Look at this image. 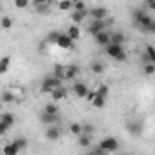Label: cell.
I'll return each mask as SVG.
<instances>
[{
	"instance_id": "1",
	"label": "cell",
	"mask_w": 155,
	"mask_h": 155,
	"mask_svg": "<svg viewBox=\"0 0 155 155\" xmlns=\"http://www.w3.org/2000/svg\"><path fill=\"white\" fill-rule=\"evenodd\" d=\"M133 20L144 33H155V20L146 11H140V9L133 11Z\"/></svg>"
},
{
	"instance_id": "2",
	"label": "cell",
	"mask_w": 155,
	"mask_h": 155,
	"mask_svg": "<svg viewBox=\"0 0 155 155\" xmlns=\"http://www.w3.org/2000/svg\"><path fill=\"white\" fill-rule=\"evenodd\" d=\"M101 151H104V153H111V151H117L119 150V140L115 139V137H106V139H102L101 142H99V146H97Z\"/></svg>"
},
{
	"instance_id": "3",
	"label": "cell",
	"mask_w": 155,
	"mask_h": 155,
	"mask_svg": "<svg viewBox=\"0 0 155 155\" xmlns=\"http://www.w3.org/2000/svg\"><path fill=\"white\" fill-rule=\"evenodd\" d=\"M57 88H62V82H60L58 79H55L53 75H48L46 79L42 81V86H40L42 93H51V91L57 90Z\"/></svg>"
},
{
	"instance_id": "4",
	"label": "cell",
	"mask_w": 155,
	"mask_h": 155,
	"mask_svg": "<svg viewBox=\"0 0 155 155\" xmlns=\"http://www.w3.org/2000/svg\"><path fill=\"white\" fill-rule=\"evenodd\" d=\"M110 24H113V18H106V20H91V24L88 26V33H91L93 37L101 31H104Z\"/></svg>"
},
{
	"instance_id": "5",
	"label": "cell",
	"mask_w": 155,
	"mask_h": 155,
	"mask_svg": "<svg viewBox=\"0 0 155 155\" xmlns=\"http://www.w3.org/2000/svg\"><path fill=\"white\" fill-rule=\"evenodd\" d=\"M104 49H106V53H108L111 58H115V60H119V62H124V60H126V51H124V48H122V46L108 44Z\"/></svg>"
},
{
	"instance_id": "6",
	"label": "cell",
	"mask_w": 155,
	"mask_h": 155,
	"mask_svg": "<svg viewBox=\"0 0 155 155\" xmlns=\"http://www.w3.org/2000/svg\"><path fill=\"white\" fill-rule=\"evenodd\" d=\"M33 6H35V11L38 15H49L51 9H53V2H51V0H35Z\"/></svg>"
},
{
	"instance_id": "7",
	"label": "cell",
	"mask_w": 155,
	"mask_h": 155,
	"mask_svg": "<svg viewBox=\"0 0 155 155\" xmlns=\"http://www.w3.org/2000/svg\"><path fill=\"white\" fill-rule=\"evenodd\" d=\"M88 15H90L93 20H106V18H108V15H110V11H108L106 8L99 6V8H93L91 11H88Z\"/></svg>"
},
{
	"instance_id": "8",
	"label": "cell",
	"mask_w": 155,
	"mask_h": 155,
	"mask_svg": "<svg viewBox=\"0 0 155 155\" xmlns=\"http://www.w3.org/2000/svg\"><path fill=\"white\" fill-rule=\"evenodd\" d=\"M73 93L79 97V99H84L86 95H88V91H90V88H88V84H84V82H75L73 84Z\"/></svg>"
},
{
	"instance_id": "9",
	"label": "cell",
	"mask_w": 155,
	"mask_h": 155,
	"mask_svg": "<svg viewBox=\"0 0 155 155\" xmlns=\"http://www.w3.org/2000/svg\"><path fill=\"white\" fill-rule=\"evenodd\" d=\"M95 44H97V46L106 48V46L110 44V31H108V29H104V31L97 33V35H95Z\"/></svg>"
},
{
	"instance_id": "10",
	"label": "cell",
	"mask_w": 155,
	"mask_h": 155,
	"mask_svg": "<svg viewBox=\"0 0 155 155\" xmlns=\"http://www.w3.org/2000/svg\"><path fill=\"white\" fill-rule=\"evenodd\" d=\"M57 46L62 48V49H73V40L66 33H60L58 35V40H57Z\"/></svg>"
},
{
	"instance_id": "11",
	"label": "cell",
	"mask_w": 155,
	"mask_h": 155,
	"mask_svg": "<svg viewBox=\"0 0 155 155\" xmlns=\"http://www.w3.org/2000/svg\"><path fill=\"white\" fill-rule=\"evenodd\" d=\"M60 135H62V131H60L58 126H48V130H46V139L48 140H58Z\"/></svg>"
},
{
	"instance_id": "12",
	"label": "cell",
	"mask_w": 155,
	"mask_h": 155,
	"mask_svg": "<svg viewBox=\"0 0 155 155\" xmlns=\"http://www.w3.org/2000/svg\"><path fill=\"white\" fill-rule=\"evenodd\" d=\"M126 42V35L120 33V31H115V33H110V44L113 46H122Z\"/></svg>"
},
{
	"instance_id": "13",
	"label": "cell",
	"mask_w": 155,
	"mask_h": 155,
	"mask_svg": "<svg viewBox=\"0 0 155 155\" xmlns=\"http://www.w3.org/2000/svg\"><path fill=\"white\" fill-rule=\"evenodd\" d=\"M55 79H58L60 82L62 81H66V66H62V64H55L53 66V73H51Z\"/></svg>"
},
{
	"instance_id": "14",
	"label": "cell",
	"mask_w": 155,
	"mask_h": 155,
	"mask_svg": "<svg viewBox=\"0 0 155 155\" xmlns=\"http://www.w3.org/2000/svg\"><path fill=\"white\" fill-rule=\"evenodd\" d=\"M126 130L131 135H140L142 133V124H140V120H131V122L126 124Z\"/></svg>"
},
{
	"instance_id": "15",
	"label": "cell",
	"mask_w": 155,
	"mask_h": 155,
	"mask_svg": "<svg viewBox=\"0 0 155 155\" xmlns=\"http://www.w3.org/2000/svg\"><path fill=\"white\" fill-rule=\"evenodd\" d=\"M79 73H81V68L77 66V64H68V66H66V81L75 79Z\"/></svg>"
},
{
	"instance_id": "16",
	"label": "cell",
	"mask_w": 155,
	"mask_h": 155,
	"mask_svg": "<svg viewBox=\"0 0 155 155\" xmlns=\"http://www.w3.org/2000/svg\"><path fill=\"white\" fill-rule=\"evenodd\" d=\"M40 122L46 124V126H57L58 115H46V113H42V115H40Z\"/></svg>"
},
{
	"instance_id": "17",
	"label": "cell",
	"mask_w": 155,
	"mask_h": 155,
	"mask_svg": "<svg viewBox=\"0 0 155 155\" xmlns=\"http://www.w3.org/2000/svg\"><path fill=\"white\" fill-rule=\"evenodd\" d=\"M49 95H51L53 102H57V101H62V99H66V97H68V91H66V88H57V90H53Z\"/></svg>"
},
{
	"instance_id": "18",
	"label": "cell",
	"mask_w": 155,
	"mask_h": 155,
	"mask_svg": "<svg viewBox=\"0 0 155 155\" xmlns=\"http://www.w3.org/2000/svg\"><path fill=\"white\" fill-rule=\"evenodd\" d=\"M66 35H68L73 42H75V40H79V38H81V28L73 24V26H69V28H68V33H66Z\"/></svg>"
},
{
	"instance_id": "19",
	"label": "cell",
	"mask_w": 155,
	"mask_h": 155,
	"mask_svg": "<svg viewBox=\"0 0 155 155\" xmlns=\"http://www.w3.org/2000/svg\"><path fill=\"white\" fill-rule=\"evenodd\" d=\"M86 17H88V11H82V13H79V11H73V13H71V20H73V24H75V26L82 24Z\"/></svg>"
},
{
	"instance_id": "20",
	"label": "cell",
	"mask_w": 155,
	"mask_h": 155,
	"mask_svg": "<svg viewBox=\"0 0 155 155\" xmlns=\"http://www.w3.org/2000/svg\"><path fill=\"white\" fill-rule=\"evenodd\" d=\"M0 122L6 124L8 128H11V126L15 124V115H13V113H4L2 117H0Z\"/></svg>"
},
{
	"instance_id": "21",
	"label": "cell",
	"mask_w": 155,
	"mask_h": 155,
	"mask_svg": "<svg viewBox=\"0 0 155 155\" xmlns=\"http://www.w3.org/2000/svg\"><path fill=\"white\" fill-rule=\"evenodd\" d=\"M9 66H11V58H9L8 55L0 58V75H4V73L9 69Z\"/></svg>"
},
{
	"instance_id": "22",
	"label": "cell",
	"mask_w": 155,
	"mask_h": 155,
	"mask_svg": "<svg viewBox=\"0 0 155 155\" xmlns=\"http://www.w3.org/2000/svg\"><path fill=\"white\" fill-rule=\"evenodd\" d=\"M11 144H13V146L20 151V150H26V148H28V139H24V137H17Z\"/></svg>"
},
{
	"instance_id": "23",
	"label": "cell",
	"mask_w": 155,
	"mask_h": 155,
	"mask_svg": "<svg viewBox=\"0 0 155 155\" xmlns=\"http://www.w3.org/2000/svg\"><path fill=\"white\" fill-rule=\"evenodd\" d=\"M44 113H46V115H58V106H57L55 102H49V104H46Z\"/></svg>"
},
{
	"instance_id": "24",
	"label": "cell",
	"mask_w": 155,
	"mask_h": 155,
	"mask_svg": "<svg viewBox=\"0 0 155 155\" xmlns=\"http://www.w3.org/2000/svg\"><path fill=\"white\" fill-rule=\"evenodd\" d=\"M95 95H99V97L106 99V97L110 95V86H108V84H101V86H99V90L95 91Z\"/></svg>"
},
{
	"instance_id": "25",
	"label": "cell",
	"mask_w": 155,
	"mask_h": 155,
	"mask_svg": "<svg viewBox=\"0 0 155 155\" xmlns=\"http://www.w3.org/2000/svg\"><path fill=\"white\" fill-rule=\"evenodd\" d=\"M57 6H58L60 11H69V9H73V2H71V0H60Z\"/></svg>"
},
{
	"instance_id": "26",
	"label": "cell",
	"mask_w": 155,
	"mask_h": 155,
	"mask_svg": "<svg viewBox=\"0 0 155 155\" xmlns=\"http://www.w3.org/2000/svg\"><path fill=\"white\" fill-rule=\"evenodd\" d=\"M79 144L82 148H90L91 146V137L90 135H79Z\"/></svg>"
},
{
	"instance_id": "27",
	"label": "cell",
	"mask_w": 155,
	"mask_h": 155,
	"mask_svg": "<svg viewBox=\"0 0 155 155\" xmlns=\"http://www.w3.org/2000/svg\"><path fill=\"white\" fill-rule=\"evenodd\" d=\"M81 130H82L81 135H90L91 137V133L95 131V126L93 124H81Z\"/></svg>"
},
{
	"instance_id": "28",
	"label": "cell",
	"mask_w": 155,
	"mask_h": 155,
	"mask_svg": "<svg viewBox=\"0 0 155 155\" xmlns=\"http://www.w3.org/2000/svg\"><path fill=\"white\" fill-rule=\"evenodd\" d=\"M144 55L148 57V60L151 64H155V49H153V46H146V53Z\"/></svg>"
},
{
	"instance_id": "29",
	"label": "cell",
	"mask_w": 155,
	"mask_h": 155,
	"mask_svg": "<svg viewBox=\"0 0 155 155\" xmlns=\"http://www.w3.org/2000/svg\"><path fill=\"white\" fill-rule=\"evenodd\" d=\"M104 104H106V99H102L99 95H95L91 101V106H95V108H104Z\"/></svg>"
},
{
	"instance_id": "30",
	"label": "cell",
	"mask_w": 155,
	"mask_h": 155,
	"mask_svg": "<svg viewBox=\"0 0 155 155\" xmlns=\"http://www.w3.org/2000/svg\"><path fill=\"white\" fill-rule=\"evenodd\" d=\"M4 155H18V150L9 142V144H6V146H4Z\"/></svg>"
},
{
	"instance_id": "31",
	"label": "cell",
	"mask_w": 155,
	"mask_h": 155,
	"mask_svg": "<svg viewBox=\"0 0 155 155\" xmlns=\"http://www.w3.org/2000/svg\"><path fill=\"white\" fill-rule=\"evenodd\" d=\"M73 9L79 11V13L88 11V9H86V2H82V0H77V2H73Z\"/></svg>"
},
{
	"instance_id": "32",
	"label": "cell",
	"mask_w": 155,
	"mask_h": 155,
	"mask_svg": "<svg viewBox=\"0 0 155 155\" xmlns=\"http://www.w3.org/2000/svg\"><path fill=\"white\" fill-rule=\"evenodd\" d=\"M0 26H2V29H11V28H13V20H11V17H4L2 20H0Z\"/></svg>"
},
{
	"instance_id": "33",
	"label": "cell",
	"mask_w": 155,
	"mask_h": 155,
	"mask_svg": "<svg viewBox=\"0 0 155 155\" xmlns=\"http://www.w3.org/2000/svg\"><path fill=\"white\" fill-rule=\"evenodd\" d=\"M91 71L97 73V75L104 73V64H102V62H93V64H91Z\"/></svg>"
},
{
	"instance_id": "34",
	"label": "cell",
	"mask_w": 155,
	"mask_h": 155,
	"mask_svg": "<svg viewBox=\"0 0 155 155\" xmlns=\"http://www.w3.org/2000/svg\"><path fill=\"white\" fill-rule=\"evenodd\" d=\"M69 131H71L73 135H77V137H79V135L82 133V130H81V124H79V122H73V124H69Z\"/></svg>"
},
{
	"instance_id": "35",
	"label": "cell",
	"mask_w": 155,
	"mask_h": 155,
	"mask_svg": "<svg viewBox=\"0 0 155 155\" xmlns=\"http://www.w3.org/2000/svg\"><path fill=\"white\" fill-rule=\"evenodd\" d=\"M2 101H4V102H15L17 97H15L11 91H4V93H2Z\"/></svg>"
},
{
	"instance_id": "36",
	"label": "cell",
	"mask_w": 155,
	"mask_h": 155,
	"mask_svg": "<svg viewBox=\"0 0 155 155\" xmlns=\"http://www.w3.org/2000/svg\"><path fill=\"white\" fill-rule=\"evenodd\" d=\"M58 35H60L58 31H51V33L48 35V42H49V44H57V40H58Z\"/></svg>"
},
{
	"instance_id": "37",
	"label": "cell",
	"mask_w": 155,
	"mask_h": 155,
	"mask_svg": "<svg viewBox=\"0 0 155 155\" xmlns=\"http://www.w3.org/2000/svg\"><path fill=\"white\" fill-rule=\"evenodd\" d=\"M144 73L150 77V75H153L155 73V64H144Z\"/></svg>"
},
{
	"instance_id": "38",
	"label": "cell",
	"mask_w": 155,
	"mask_h": 155,
	"mask_svg": "<svg viewBox=\"0 0 155 155\" xmlns=\"http://www.w3.org/2000/svg\"><path fill=\"white\" fill-rule=\"evenodd\" d=\"M28 6H29L28 0H15V8H18V9H24V8H28Z\"/></svg>"
},
{
	"instance_id": "39",
	"label": "cell",
	"mask_w": 155,
	"mask_h": 155,
	"mask_svg": "<svg viewBox=\"0 0 155 155\" xmlns=\"http://www.w3.org/2000/svg\"><path fill=\"white\" fill-rule=\"evenodd\" d=\"M8 131H9V128H8L6 124H2V122H0V137H4Z\"/></svg>"
},
{
	"instance_id": "40",
	"label": "cell",
	"mask_w": 155,
	"mask_h": 155,
	"mask_svg": "<svg viewBox=\"0 0 155 155\" xmlns=\"http://www.w3.org/2000/svg\"><path fill=\"white\" fill-rule=\"evenodd\" d=\"M88 155H106V153H104V151H101L99 148H93V150H91Z\"/></svg>"
},
{
	"instance_id": "41",
	"label": "cell",
	"mask_w": 155,
	"mask_h": 155,
	"mask_svg": "<svg viewBox=\"0 0 155 155\" xmlns=\"http://www.w3.org/2000/svg\"><path fill=\"white\" fill-rule=\"evenodd\" d=\"M93 97H95V91H91V90H90V91H88V95H86V97H84V99H86V101H90V102H91V101H93Z\"/></svg>"
},
{
	"instance_id": "42",
	"label": "cell",
	"mask_w": 155,
	"mask_h": 155,
	"mask_svg": "<svg viewBox=\"0 0 155 155\" xmlns=\"http://www.w3.org/2000/svg\"><path fill=\"white\" fill-rule=\"evenodd\" d=\"M122 155H130V153H122Z\"/></svg>"
},
{
	"instance_id": "43",
	"label": "cell",
	"mask_w": 155,
	"mask_h": 155,
	"mask_svg": "<svg viewBox=\"0 0 155 155\" xmlns=\"http://www.w3.org/2000/svg\"><path fill=\"white\" fill-rule=\"evenodd\" d=\"M0 6H2V4H0Z\"/></svg>"
}]
</instances>
